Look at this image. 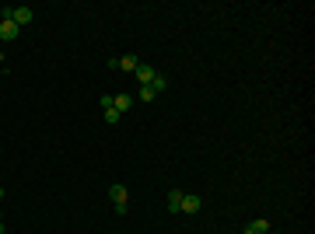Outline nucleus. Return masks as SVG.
<instances>
[{
    "label": "nucleus",
    "mask_w": 315,
    "mask_h": 234,
    "mask_svg": "<svg viewBox=\"0 0 315 234\" xmlns=\"http://www.w3.org/2000/svg\"><path fill=\"white\" fill-rule=\"evenodd\" d=\"M0 18H11L18 28H25V25H32V21H35V11H32V7H4V11H0Z\"/></svg>",
    "instance_id": "f257e3e1"
},
{
    "label": "nucleus",
    "mask_w": 315,
    "mask_h": 234,
    "mask_svg": "<svg viewBox=\"0 0 315 234\" xmlns=\"http://www.w3.org/2000/svg\"><path fill=\"white\" fill-rule=\"evenodd\" d=\"M109 199H112V206H116V214H126L130 210V193H126V185H109Z\"/></svg>",
    "instance_id": "f03ea898"
},
{
    "label": "nucleus",
    "mask_w": 315,
    "mask_h": 234,
    "mask_svg": "<svg viewBox=\"0 0 315 234\" xmlns=\"http://www.w3.org/2000/svg\"><path fill=\"white\" fill-rule=\"evenodd\" d=\"M21 35V28L14 25L11 18H0V42H11V39H18Z\"/></svg>",
    "instance_id": "7ed1b4c3"
},
{
    "label": "nucleus",
    "mask_w": 315,
    "mask_h": 234,
    "mask_svg": "<svg viewBox=\"0 0 315 234\" xmlns=\"http://www.w3.org/2000/svg\"><path fill=\"white\" fill-rule=\"evenodd\" d=\"M133 74H137L140 88H147V84H151V80L158 77V70H154V67H147V63H140V67H137V70H133Z\"/></svg>",
    "instance_id": "20e7f679"
},
{
    "label": "nucleus",
    "mask_w": 315,
    "mask_h": 234,
    "mask_svg": "<svg viewBox=\"0 0 315 234\" xmlns=\"http://www.w3.org/2000/svg\"><path fill=\"white\" fill-rule=\"evenodd\" d=\"M133 101H137L133 95H112V109L123 116V112H130V109H133Z\"/></svg>",
    "instance_id": "39448f33"
},
{
    "label": "nucleus",
    "mask_w": 315,
    "mask_h": 234,
    "mask_svg": "<svg viewBox=\"0 0 315 234\" xmlns=\"http://www.w3.org/2000/svg\"><path fill=\"white\" fill-rule=\"evenodd\" d=\"M200 196H182V206H179V214H200Z\"/></svg>",
    "instance_id": "423d86ee"
},
{
    "label": "nucleus",
    "mask_w": 315,
    "mask_h": 234,
    "mask_svg": "<svg viewBox=\"0 0 315 234\" xmlns=\"http://www.w3.org/2000/svg\"><path fill=\"white\" fill-rule=\"evenodd\" d=\"M137 67H140V59L133 56V53H130V56H119V59H116V70H130V74H133Z\"/></svg>",
    "instance_id": "0eeeda50"
},
{
    "label": "nucleus",
    "mask_w": 315,
    "mask_h": 234,
    "mask_svg": "<svg viewBox=\"0 0 315 234\" xmlns=\"http://www.w3.org/2000/svg\"><path fill=\"white\" fill-rule=\"evenodd\" d=\"M182 196H186V193H179V189H172V193H168V214H179V206H182Z\"/></svg>",
    "instance_id": "6e6552de"
},
{
    "label": "nucleus",
    "mask_w": 315,
    "mask_h": 234,
    "mask_svg": "<svg viewBox=\"0 0 315 234\" xmlns=\"http://www.w3.org/2000/svg\"><path fill=\"white\" fill-rule=\"evenodd\" d=\"M249 231H252V234H266V231H270V220H266V217H256V220L249 224Z\"/></svg>",
    "instance_id": "1a4fd4ad"
},
{
    "label": "nucleus",
    "mask_w": 315,
    "mask_h": 234,
    "mask_svg": "<svg viewBox=\"0 0 315 234\" xmlns=\"http://www.w3.org/2000/svg\"><path fill=\"white\" fill-rule=\"evenodd\" d=\"M147 88H154V95H161V91H165V88H168V77H161V74H158V77L151 80V84H147Z\"/></svg>",
    "instance_id": "9d476101"
},
{
    "label": "nucleus",
    "mask_w": 315,
    "mask_h": 234,
    "mask_svg": "<svg viewBox=\"0 0 315 234\" xmlns=\"http://www.w3.org/2000/svg\"><path fill=\"white\" fill-rule=\"evenodd\" d=\"M102 112H105V122H112V126H116L119 119H123V116L116 112V109H112V105H109V109H102Z\"/></svg>",
    "instance_id": "9b49d317"
},
{
    "label": "nucleus",
    "mask_w": 315,
    "mask_h": 234,
    "mask_svg": "<svg viewBox=\"0 0 315 234\" xmlns=\"http://www.w3.org/2000/svg\"><path fill=\"white\" fill-rule=\"evenodd\" d=\"M137 98H140V101H154V88H140V91H137Z\"/></svg>",
    "instance_id": "f8f14e48"
},
{
    "label": "nucleus",
    "mask_w": 315,
    "mask_h": 234,
    "mask_svg": "<svg viewBox=\"0 0 315 234\" xmlns=\"http://www.w3.org/2000/svg\"><path fill=\"white\" fill-rule=\"evenodd\" d=\"M0 234H4V220H0Z\"/></svg>",
    "instance_id": "ddd939ff"
},
{
    "label": "nucleus",
    "mask_w": 315,
    "mask_h": 234,
    "mask_svg": "<svg viewBox=\"0 0 315 234\" xmlns=\"http://www.w3.org/2000/svg\"><path fill=\"white\" fill-rule=\"evenodd\" d=\"M0 199H4V185H0Z\"/></svg>",
    "instance_id": "4468645a"
},
{
    "label": "nucleus",
    "mask_w": 315,
    "mask_h": 234,
    "mask_svg": "<svg viewBox=\"0 0 315 234\" xmlns=\"http://www.w3.org/2000/svg\"><path fill=\"white\" fill-rule=\"evenodd\" d=\"M245 234H252V231H249V227H245Z\"/></svg>",
    "instance_id": "2eb2a0df"
}]
</instances>
